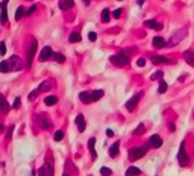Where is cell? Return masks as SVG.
<instances>
[{"label":"cell","mask_w":194,"mask_h":176,"mask_svg":"<svg viewBox=\"0 0 194 176\" xmlns=\"http://www.w3.org/2000/svg\"><path fill=\"white\" fill-rule=\"evenodd\" d=\"M24 68V62L17 56H11L8 61H2L0 62V71L2 73H8V71H17V70H23Z\"/></svg>","instance_id":"cell-1"},{"label":"cell","mask_w":194,"mask_h":176,"mask_svg":"<svg viewBox=\"0 0 194 176\" xmlns=\"http://www.w3.org/2000/svg\"><path fill=\"white\" fill-rule=\"evenodd\" d=\"M149 143L146 146H141V147H132L131 150H129V159L131 161H137L140 158H143L146 153H147V150H149Z\"/></svg>","instance_id":"cell-2"},{"label":"cell","mask_w":194,"mask_h":176,"mask_svg":"<svg viewBox=\"0 0 194 176\" xmlns=\"http://www.w3.org/2000/svg\"><path fill=\"white\" fill-rule=\"evenodd\" d=\"M177 161H179V164L182 166V167H187L190 164V156L187 153V150H185V143L182 141L180 143V147H179V153H177Z\"/></svg>","instance_id":"cell-3"},{"label":"cell","mask_w":194,"mask_h":176,"mask_svg":"<svg viewBox=\"0 0 194 176\" xmlns=\"http://www.w3.org/2000/svg\"><path fill=\"white\" fill-rule=\"evenodd\" d=\"M111 62L115 65H118V67H124V65L129 64V56L126 53H117V55L111 56Z\"/></svg>","instance_id":"cell-4"},{"label":"cell","mask_w":194,"mask_h":176,"mask_svg":"<svg viewBox=\"0 0 194 176\" xmlns=\"http://www.w3.org/2000/svg\"><path fill=\"white\" fill-rule=\"evenodd\" d=\"M35 53H36V41H35V40H32L31 47L28 49V55H26V65H28V67H31V65H32V61H33Z\"/></svg>","instance_id":"cell-5"},{"label":"cell","mask_w":194,"mask_h":176,"mask_svg":"<svg viewBox=\"0 0 194 176\" xmlns=\"http://www.w3.org/2000/svg\"><path fill=\"white\" fill-rule=\"evenodd\" d=\"M141 97H143V91H140V93H137L135 96H132V97L126 102V109H127V111H134L135 106L138 105V102H140Z\"/></svg>","instance_id":"cell-6"},{"label":"cell","mask_w":194,"mask_h":176,"mask_svg":"<svg viewBox=\"0 0 194 176\" xmlns=\"http://www.w3.org/2000/svg\"><path fill=\"white\" fill-rule=\"evenodd\" d=\"M185 35H187V29H180L179 32H176V33L171 36V40H170L169 46H176V44H179V43H180V40H182Z\"/></svg>","instance_id":"cell-7"},{"label":"cell","mask_w":194,"mask_h":176,"mask_svg":"<svg viewBox=\"0 0 194 176\" xmlns=\"http://www.w3.org/2000/svg\"><path fill=\"white\" fill-rule=\"evenodd\" d=\"M50 56H53V50H52L50 46H46V47L41 50V52H40V56H38V59H40L41 62H44V61L50 59Z\"/></svg>","instance_id":"cell-8"},{"label":"cell","mask_w":194,"mask_h":176,"mask_svg":"<svg viewBox=\"0 0 194 176\" xmlns=\"http://www.w3.org/2000/svg\"><path fill=\"white\" fill-rule=\"evenodd\" d=\"M9 0H3L2 3H0V23L5 24L8 21V11H6V5H8Z\"/></svg>","instance_id":"cell-9"},{"label":"cell","mask_w":194,"mask_h":176,"mask_svg":"<svg viewBox=\"0 0 194 176\" xmlns=\"http://www.w3.org/2000/svg\"><path fill=\"white\" fill-rule=\"evenodd\" d=\"M149 146H150V147H155V149L161 147V146H162V138H161L158 134L152 135V137L149 138Z\"/></svg>","instance_id":"cell-10"},{"label":"cell","mask_w":194,"mask_h":176,"mask_svg":"<svg viewBox=\"0 0 194 176\" xmlns=\"http://www.w3.org/2000/svg\"><path fill=\"white\" fill-rule=\"evenodd\" d=\"M36 120H38V123H40V126L43 129H52V123L47 120L46 116H36Z\"/></svg>","instance_id":"cell-11"},{"label":"cell","mask_w":194,"mask_h":176,"mask_svg":"<svg viewBox=\"0 0 194 176\" xmlns=\"http://www.w3.org/2000/svg\"><path fill=\"white\" fill-rule=\"evenodd\" d=\"M76 124H77V129H79V132H84L85 128H86V123H85V119L82 114H77L76 116Z\"/></svg>","instance_id":"cell-12"},{"label":"cell","mask_w":194,"mask_h":176,"mask_svg":"<svg viewBox=\"0 0 194 176\" xmlns=\"http://www.w3.org/2000/svg\"><path fill=\"white\" fill-rule=\"evenodd\" d=\"M184 59L188 65L194 67V52L193 50H187V52H184Z\"/></svg>","instance_id":"cell-13"},{"label":"cell","mask_w":194,"mask_h":176,"mask_svg":"<svg viewBox=\"0 0 194 176\" xmlns=\"http://www.w3.org/2000/svg\"><path fill=\"white\" fill-rule=\"evenodd\" d=\"M88 149H89V152H91L93 159H96L97 158V152H96V138L94 137L88 140Z\"/></svg>","instance_id":"cell-14"},{"label":"cell","mask_w":194,"mask_h":176,"mask_svg":"<svg viewBox=\"0 0 194 176\" xmlns=\"http://www.w3.org/2000/svg\"><path fill=\"white\" fill-rule=\"evenodd\" d=\"M118 152H120V141H115V143L109 147V156H111V158L118 156Z\"/></svg>","instance_id":"cell-15"},{"label":"cell","mask_w":194,"mask_h":176,"mask_svg":"<svg viewBox=\"0 0 194 176\" xmlns=\"http://www.w3.org/2000/svg\"><path fill=\"white\" fill-rule=\"evenodd\" d=\"M152 62L155 65H159V64H164V62H169V58L161 56V55H152Z\"/></svg>","instance_id":"cell-16"},{"label":"cell","mask_w":194,"mask_h":176,"mask_svg":"<svg viewBox=\"0 0 194 176\" xmlns=\"http://www.w3.org/2000/svg\"><path fill=\"white\" fill-rule=\"evenodd\" d=\"M144 24H146L147 28H152V29H155V31H161V29H162V24H161V23H158L156 20H147Z\"/></svg>","instance_id":"cell-17"},{"label":"cell","mask_w":194,"mask_h":176,"mask_svg":"<svg viewBox=\"0 0 194 176\" xmlns=\"http://www.w3.org/2000/svg\"><path fill=\"white\" fill-rule=\"evenodd\" d=\"M73 6H74L73 0H59V8H61L62 11H67V9H70V8H73Z\"/></svg>","instance_id":"cell-18"},{"label":"cell","mask_w":194,"mask_h":176,"mask_svg":"<svg viewBox=\"0 0 194 176\" xmlns=\"http://www.w3.org/2000/svg\"><path fill=\"white\" fill-rule=\"evenodd\" d=\"M152 43H153V46L156 47V49H162V47H164V46L167 44V41H165V40L162 38V36H155Z\"/></svg>","instance_id":"cell-19"},{"label":"cell","mask_w":194,"mask_h":176,"mask_svg":"<svg viewBox=\"0 0 194 176\" xmlns=\"http://www.w3.org/2000/svg\"><path fill=\"white\" fill-rule=\"evenodd\" d=\"M79 100L84 103H89L91 102V93H88V91H82L79 94Z\"/></svg>","instance_id":"cell-20"},{"label":"cell","mask_w":194,"mask_h":176,"mask_svg":"<svg viewBox=\"0 0 194 176\" xmlns=\"http://www.w3.org/2000/svg\"><path fill=\"white\" fill-rule=\"evenodd\" d=\"M140 175H141V170L138 167H134V166L126 170V176H140Z\"/></svg>","instance_id":"cell-21"},{"label":"cell","mask_w":194,"mask_h":176,"mask_svg":"<svg viewBox=\"0 0 194 176\" xmlns=\"http://www.w3.org/2000/svg\"><path fill=\"white\" fill-rule=\"evenodd\" d=\"M81 40H82V36H81L79 32H71L70 36H68V41L70 43H79Z\"/></svg>","instance_id":"cell-22"},{"label":"cell","mask_w":194,"mask_h":176,"mask_svg":"<svg viewBox=\"0 0 194 176\" xmlns=\"http://www.w3.org/2000/svg\"><path fill=\"white\" fill-rule=\"evenodd\" d=\"M9 109V103L8 100L5 99L3 94H0V111H8Z\"/></svg>","instance_id":"cell-23"},{"label":"cell","mask_w":194,"mask_h":176,"mask_svg":"<svg viewBox=\"0 0 194 176\" xmlns=\"http://www.w3.org/2000/svg\"><path fill=\"white\" fill-rule=\"evenodd\" d=\"M103 94H105V91H103V90H96V91H93V93H91V102H97L100 97H103Z\"/></svg>","instance_id":"cell-24"},{"label":"cell","mask_w":194,"mask_h":176,"mask_svg":"<svg viewBox=\"0 0 194 176\" xmlns=\"http://www.w3.org/2000/svg\"><path fill=\"white\" fill-rule=\"evenodd\" d=\"M52 88V84H50V81H43V84L38 87V91H49Z\"/></svg>","instance_id":"cell-25"},{"label":"cell","mask_w":194,"mask_h":176,"mask_svg":"<svg viewBox=\"0 0 194 176\" xmlns=\"http://www.w3.org/2000/svg\"><path fill=\"white\" fill-rule=\"evenodd\" d=\"M56 102H58V97H56V96H47V97L44 99V103H46V105H49V106L55 105Z\"/></svg>","instance_id":"cell-26"},{"label":"cell","mask_w":194,"mask_h":176,"mask_svg":"<svg viewBox=\"0 0 194 176\" xmlns=\"http://www.w3.org/2000/svg\"><path fill=\"white\" fill-rule=\"evenodd\" d=\"M100 17H102V21H103V23H108V21L111 20L109 11H108V9H103V11H102V14H100Z\"/></svg>","instance_id":"cell-27"},{"label":"cell","mask_w":194,"mask_h":176,"mask_svg":"<svg viewBox=\"0 0 194 176\" xmlns=\"http://www.w3.org/2000/svg\"><path fill=\"white\" fill-rule=\"evenodd\" d=\"M167 88H169L167 82H165L164 79H161V81H159V88H158V93H159V94H164V93L167 91Z\"/></svg>","instance_id":"cell-28"},{"label":"cell","mask_w":194,"mask_h":176,"mask_svg":"<svg viewBox=\"0 0 194 176\" xmlns=\"http://www.w3.org/2000/svg\"><path fill=\"white\" fill-rule=\"evenodd\" d=\"M24 14H26V11H24V6H18V9L15 11V20H17V21H18V20H21Z\"/></svg>","instance_id":"cell-29"},{"label":"cell","mask_w":194,"mask_h":176,"mask_svg":"<svg viewBox=\"0 0 194 176\" xmlns=\"http://www.w3.org/2000/svg\"><path fill=\"white\" fill-rule=\"evenodd\" d=\"M156 79H164V71H156V73H153L150 74V81H156Z\"/></svg>","instance_id":"cell-30"},{"label":"cell","mask_w":194,"mask_h":176,"mask_svg":"<svg viewBox=\"0 0 194 176\" xmlns=\"http://www.w3.org/2000/svg\"><path fill=\"white\" fill-rule=\"evenodd\" d=\"M100 175H102V176H111V175H112V170L108 169V167H102V169H100Z\"/></svg>","instance_id":"cell-31"},{"label":"cell","mask_w":194,"mask_h":176,"mask_svg":"<svg viewBox=\"0 0 194 176\" xmlns=\"http://www.w3.org/2000/svg\"><path fill=\"white\" fill-rule=\"evenodd\" d=\"M53 56H55V59L59 62V64H64V62H65V56H64L62 53H55Z\"/></svg>","instance_id":"cell-32"},{"label":"cell","mask_w":194,"mask_h":176,"mask_svg":"<svg viewBox=\"0 0 194 176\" xmlns=\"http://www.w3.org/2000/svg\"><path fill=\"white\" fill-rule=\"evenodd\" d=\"M62 138H64V132H62V131H56L55 135H53V140H55V141H61Z\"/></svg>","instance_id":"cell-33"},{"label":"cell","mask_w":194,"mask_h":176,"mask_svg":"<svg viewBox=\"0 0 194 176\" xmlns=\"http://www.w3.org/2000/svg\"><path fill=\"white\" fill-rule=\"evenodd\" d=\"M144 131H146V129H144V124L141 123V124H138V126H137V129L134 131V134H135V135H138V134H144Z\"/></svg>","instance_id":"cell-34"},{"label":"cell","mask_w":194,"mask_h":176,"mask_svg":"<svg viewBox=\"0 0 194 176\" xmlns=\"http://www.w3.org/2000/svg\"><path fill=\"white\" fill-rule=\"evenodd\" d=\"M38 93H40L38 90H33V91H31V94L28 96V99H29V100H35V99H36V96H38Z\"/></svg>","instance_id":"cell-35"},{"label":"cell","mask_w":194,"mask_h":176,"mask_svg":"<svg viewBox=\"0 0 194 176\" xmlns=\"http://www.w3.org/2000/svg\"><path fill=\"white\" fill-rule=\"evenodd\" d=\"M38 176H47V169H46V164L38 170Z\"/></svg>","instance_id":"cell-36"},{"label":"cell","mask_w":194,"mask_h":176,"mask_svg":"<svg viewBox=\"0 0 194 176\" xmlns=\"http://www.w3.org/2000/svg\"><path fill=\"white\" fill-rule=\"evenodd\" d=\"M112 17H114L115 20L120 18V17H121V9H120V8H118V9H115V11L112 12Z\"/></svg>","instance_id":"cell-37"},{"label":"cell","mask_w":194,"mask_h":176,"mask_svg":"<svg viewBox=\"0 0 194 176\" xmlns=\"http://www.w3.org/2000/svg\"><path fill=\"white\" fill-rule=\"evenodd\" d=\"M137 65H138V67H144V65H146V59H144V58H138V59H137Z\"/></svg>","instance_id":"cell-38"},{"label":"cell","mask_w":194,"mask_h":176,"mask_svg":"<svg viewBox=\"0 0 194 176\" xmlns=\"http://www.w3.org/2000/svg\"><path fill=\"white\" fill-rule=\"evenodd\" d=\"M0 55H6V44L5 43H0Z\"/></svg>","instance_id":"cell-39"},{"label":"cell","mask_w":194,"mask_h":176,"mask_svg":"<svg viewBox=\"0 0 194 176\" xmlns=\"http://www.w3.org/2000/svg\"><path fill=\"white\" fill-rule=\"evenodd\" d=\"M36 11V5H32L28 11H26V15H31V14H33V12Z\"/></svg>","instance_id":"cell-40"},{"label":"cell","mask_w":194,"mask_h":176,"mask_svg":"<svg viewBox=\"0 0 194 176\" xmlns=\"http://www.w3.org/2000/svg\"><path fill=\"white\" fill-rule=\"evenodd\" d=\"M88 38H89V41H96V40H97V35H96V32H93V31H91V32L88 33Z\"/></svg>","instance_id":"cell-41"},{"label":"cell","mask_w":194,"mask_h":176,"mask_svg":"<svg viewBox=\"0 0 194 176\" xmlns=\"http://www.w3.org/2000/svg\"><path fill=\"white\" fill-rule=\"evenodd\" d=\"M20 105H21V100H20V97H17V99L14 100V105H12V108L17 109V108H20Z\"/></svg>","instance_id":"cell-42"},{"label":"cell","mask_w":194,"mask_h":176,"mask_svg":"<svg viewBox=\"0 0 194 176\" xmlns=\"http://www.w3.org/2000/svg\"><path fill=\"white\" fill-rule=\"evenodd\" d=\"M46 169H47V176H53V167L50 164H46Z\"/></svg>","instance_id":"cell-43"},{"label":"cell","mask_w":194,"mask_h":176,"mask_svg":"<svg viewBox=\"0 0 194 176\" xmlns=\"http://www.w3.org/2000/svg\"><path fill=\"white\" fill-rule=\"evenodd\" d=\"M12 131H14V126H11V128L8 129V135H6L8 138H11V135H12Z\"/></svg>","instance_id":"cell-44"},{"label":"cell","mask_w":194,"mask_h":176,"mask_svg":"<svg viewBox=\"0 0 194 176\" xmlns=\"http://www.w3.org/2000/svg\"><path fill=\"white\" fill-rule=\"evenodd\" d=\"M106 135H108V137H114V131H112V129H108V131H106Z\"/></svg>","instance_id":"cell-45"},{"label":"cell","mask_w":194,"mask_h":176,"mask_svg":"<svg viewBox=\"0 0 194 176\" xmlns=\"http://www.w3.org/2000/svg\"><path fill=\"white\" fill-rule=\"evenodd\" d=\"M169 128H170V131H171V132H173V131H176V129H174V128H176V126H174V123H170V126H169Z\"/></svg>","instance_id":"cell-46"},{"label":"cell","mask_w":194,"mask_h":176,"mask_svg":"<svg viewBox=\"0 0 194 176\" xmlns=\"http://www.w3.org/2000/svg\"><path fill=\"white\" fill-rule=\"evenodd\" d=\"M137 3H138V5H143V3H144V0H137Z\"/></svg>","instance_id":"cell-47"},{"label":"cell","mask_w":194,"mask_h":176,"mask_svg":"<svg viewBox=\"0 0 194 176\" xmlns=\"http://www.w3.org/2000/svg\"><path fill=\"white\" fill-rule=\"evenodd\" d=\"M2 131H3V124H2V123H0V132H2Z\"/></svg>","instance_id":"cell-48"},{"label":"cell","mask_w":194,"mask_h":176,"mask_svg":"<svg viewBox=\"0 0 194 176\" xmlns=\"http://www.w3.org/2000/svg\"><path fill=\"white\" fill-rule=\"evenodd\" d=\"M84 3H85V5H88V3H89V0H84Z\"/></svg>","instance_id":"cell-49"}]
</instances>
